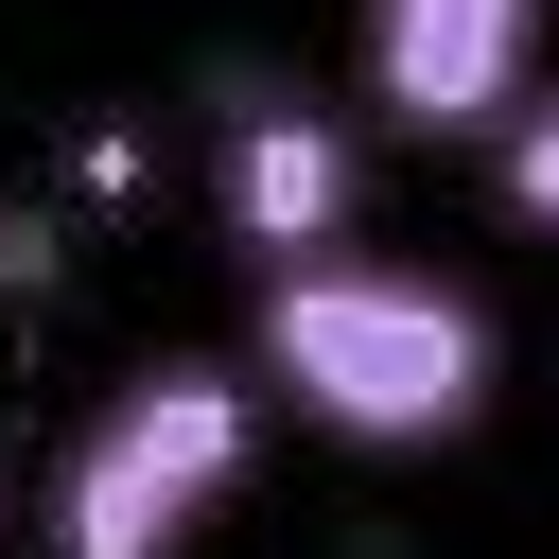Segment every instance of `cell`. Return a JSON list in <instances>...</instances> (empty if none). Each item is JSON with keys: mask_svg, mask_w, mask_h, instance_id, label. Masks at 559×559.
Returning <instances> with one entry per match:
<instances>
[{"mask_svg": "<svg viewBox=\"0 0 559 559\" xmlns=\"http://www.w3.org/2000/svg\"><path fill=\"white\" fill-rule=\"evenodd\" d=\"M0 280H52V210H0Z\"/></svg>", "mask_w": 559, "mask_h": 559, "instance_id": "cell-6", "label": "cell"}, {"mask_svg": "<svg viewBox=\"0 0 559 559\" xmlns=\"http://www.w3.org/2000/svg\"><path fill=\"white\" fill-rule=\"evenodd\" d=\"M245 367L280 384V419L349 437V454H437L489 419L507 384V332L454 262H384V245H332V262H280L262 314H245Z\"/></svg>", "mask_w": 559, "mask_h": 559, "instance_id": "cell-1", "label": "cell"}, {"mask_svg": "<svg viewBox=\"0 0 559 559\" xmlns=\"http://www.w3.org/2000/svg\"><path fill=\"white\" fill-rule=\"evenodd\" d=\"M489 192H507V227H559V70H542L524 122L489 140Z\"/></svg>", "mask_w": 559, "mask_h": 559, "instance_id": "cell-5", "label": "cell"}, {"mask_svg": "<svg viewBox=\"0 0 559 559\" xmlns=\"http://www.w3.org/2000/svg\"><path fill=\"white\" fill-rule=\"evenodd\" d=\"M559 0H367V105L402 140H507Z\"/></svg>", "mask_w": 559, "mask_h": 559, "instance_id": "cell-3", "label": "cell"}, {"mask_svg": "<svg viewBox=\"0 0 559 559\" xmlns=\"http://www.w3.org/2000/svg\"><path fill=\"white\" fill-rule=\"evenodd\" d=\"M245 454H262V367L157 349V367H122V384L87 402V437L52 454L35 542H52V559H192V524L245 489Z\"/></svg>", "mask_w": 559, "mask_h": 559, "instance_id": "cell-2", "label": "cell"}, {"mask_svg": "<svg viewBox=\"0 0 559 559\" xmlns=\"http://www.w3.org/2000/svg\"><path fill=\"white\" fill-rule=\"evenodd\" d=\"M210 210H227V245H245L262 280H280V262H332V245H349V210H367V157H349V122H332V105H227Z\"/></svg>", "mask_w": 559, "mask_h": 559, "instance_id": "cell-4", "label": "cell"}]
</instances>
